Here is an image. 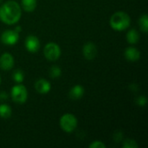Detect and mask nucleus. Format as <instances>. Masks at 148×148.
Here are the masks:
<instances>
[{"instance_id":"1","label":"nucleus","mask_w":148,"mask_h":148,"mask_svg":"<svg viewBox=\"0 0 148 148\" xmlns=\"http://www.w3.org/2000/svg\"><path fill=\"white\" fill-rule=\"evenodd\" d=\"M22 16V8L18 3L10 0L0 6V20L8 25L16 23Z\"/></svg>"},{"instance_id":"2","label":"nucleus","mask_w":148,"mask_h":148,"mask_svg":"<svg viewBox=\"0 0 148 148\" xmlns=\"http://www.w3.org/2000/svg\"><path fill=\"white\" fill-rule=\"evenodd\" d=\"M109 23L113 29L116 31H123L130 26L131 18L127 13L117 11L112 15Z\"/></svg>"},{"instance_id":"3","label":"nucleus","mask_w":148,"mask_h":148,"mask_svg":"<svg viewBox=\"0 0 148 148\" xmlns=\"http://www.w3.org/2000/svg\"><path fill=\"white\" fill-rule=\"evenodd\" d=\"M76 117L72 114H65L60 119V127L66 133H72L77 127Z\"/></svg>"},{"instance_id":"4","label":"nucleus","mask_w":148,"mask_h":148,"mask_svg":"<svg viewBox=\"0 0 148 148\" xmlns=\"http://www.w3.org/2000/svg\"><path fill=\"white\" fill-rule=\"evenodd\" d=\"M10 96L14 102L18 104H23L27 101L28 98L27 88L22 84H17L11 88Z\"/></svg>"},{"instance_id":"5","label":"nucleus","mask_w":148,"mask_h":148,"mask_svg":"<svg viewBox=\"0 0 148 148\" xmlns=\"http://www.w3.org/2000/svg\"><path fill=\"white\" fill-rule=\"evenodd\" d=\"M43 55L45 58L50 62H55L59 59L61 56V49L56 42H48L43 49Z\"/></svg>"},{"instance_id":"6","label":"nucleus","mask_w":148,"mask_h":148,"mask_svg":"<svg viewBox=\"0 0 148 148\" xmlns=\"http://www.w3.org/2000/svg\"><path fill=\"white\" fill-rule=\"evenodd\" d=\"M19 39V33L16 30L6 29L1 35V42L5 45H15Z\"/></svg>"},{"instance_id":"7","label":"nucleus","mask_w":148,"mask_h":148,"mask_svg":"<svg viewBox=\"0 0 148 148\" xmlns=\"http://www.w3.org/2000/svg\"><path fill=\"white\" fill-rule=\"evenodd\" d=\"M25 48L30 53H36L40 49V41L37 36L30 35L28 36L25 39Z\"/></svg>"},{"instance_id":"8","label":"nucleus","mask_w":148,"mask_h":148,"mask_svg":"<svg viewBox=\"0 0 148 148\" xmlns=\"http://www.w3.org/2000/svg\"><path fill=\"white\" fill-rule=\"evenodd\" d=\"M14 57L10 53H4L0 57V69L3 70H10L14 67Z\"/></svg>"},{"instance_id":"9","label":"nucleus","mask_w":148,"mask_h":148,"mask_svg":"<svg viewBox=\"0 0 148 148\" xmlns=\"http://www.w3.org/2000/svg\"><path fill=\"white\" fill-rule=\"evenodd\" d=\"M82 53L87 60H94L97 55V48L94 42H88L84 44Z\"/></svg>"},{"instance_id":"10","label":"nucleus","mask_w":148,"mask_h":148,"mask_svg":"<svg viewBox=\"0 0 148 148\" xmlns=\"http://www.w3.org/2000/svg\"><path fill=\"white\" fill-rule=\"evenodd\" d=\"M35 89L37 93L41 95H46L50 91L51 85L49 82H48L45 79L41 78L35 82Z\"/></svg>"},{"instance_id":"11","label":"nucleus","mask_w":148,"mask_h":148,"mask_svg":"<svg viewBox=\"0 0 148 148\" xmlns=\"http://www.w3.org/2000/svg\"><path fill=\"white\" fill-rule=\"evenodd\" d=\"M125 58L130 62H136L140 58V52L138 49L134 47H128L125 49L124 52Z\"/></svg>"},{"instance_id":"12","label":"nucleus","mask_w":148,"mask_h":148,"mask_svg":"<svg viewBox=\"0 0 148 148\" xmlns=\"http://www.w3.org/2000/svg\"><path fill=\"white\" fill-rule=\"evenodd\" d=\"M83 95H84V88L82 85H75L69 91V98L74 101H77L81 99L83 96Z\"/></svg>"},{"instance_id":"13","label":"nucleus","mask_w":148,"mask_h":148,"mask_svg":"<svg viewBox=\"0 0 148 148\" xmlns=\"http://www.w3.org/2000/svg\"><path fill=\"white\" fill-rule=\"evenodd\" d=\"M37 0H21V8L26 12H32L36 10Z\"/></svg>"},{"instance_id":"14","label":"nucleus","mask_w":148,"mask_h":148,"mask_svg":"<svg viewBox=\"0 0 148 148\" xmlns=\"http://www.w3.org/2000/svg\"><path fill=\"white\" fill-rule=\"evenodd\" d=\"M139 40H140V34L136 29H132L127 33V41L129 43L135 44L139 42Z\"/></svg>"},{"instance_id":"15","label":"nucleus","mask_w":148,"mask_h":148,"mask_svg":"<svg viewBox=\"0 0 148 148\" xmlns=\"http://www.w3.org/2000/svg\"><path fill=\"white\" fill-rule=\"evenodd\" d=\"M11 108L7 104L0 105V117L3 119H8L11 116Z\"/></svg>"},{"instance_id":"16","label":"nucleus","mask_w":148,"mask_h":148,"mask_svg":"<svg viewBox=\"0 0 148 148\" xmlns=\"http://www.w3.org/2000/svg\"><path fill=\"white\" fill-rule=\"evenodd\" d=\"M139 26L142 32L147 33L148 31V16L147 14H144L140 17Z\"/></svg>"},{"instance_id":"17","label":"nucleus","mask_w":148,"mask_h":148,"mask_svg":"<svg viewBox=\"0 0 148 148\" xmlns=\"http://www.w3.org/2000/svg\"><path fill=\"white\" fill-rule=\"evenodd\" d=\"M12 78L15 82L16 83H21L24 80V74L21 69H16L14 71L12 75Z\"/></svg>"},{"instance_id":"18","label":"nucleus","mask_w":148,"mask_h":148,"mask_svg":"<svg viewBox=\"0 0 148 148\" xmlns=\"http://www.w3.org/2000/svg\"><path fill=\"white\" fill-rule=\"evenodd\" d=\"M139 145L133 139H127L123 141L122 147L123 148H138Z\"/></svg>"},{"instance_id":"19","label":"nucleus","mask_w":148,"mask_h":148,"mask_svg":"<svg viewBox=\"0 0 148 148\" xmlns=\"http://www.w3.org/2000/svg\"><path fill=\"white\" fill-rule=\"evenodd\" d=\"M61 75H62V70L57 66H53L49 70V75H50V77H52L54 79L60 77Z\"/></svg>"},{"instance_id":"20","label":"nucleus","mask_w":148,"mask_h":148,"mask_svg":"<svg viewBox=\"0 0 148 148\" xmlns=\"http://www.w3.org/2000/svg\"><path fill=\"white\" fill-rule=\"evenodd\" d=\"M136 103L139 105V106H141V107H144L146 106V104L147 103V99L146 96H143V95H140L139 96L136 100H135Z\"/></svg>"},{"instance_id":"21","label":"nucleus","mask_w":148,"mask_h":148,"mask_svg":"<svg viewBox=\"0 0 148 148\" xmlns=\"http://www.w3.org/2000/svg\"><path fill=\"white\" fill-rule=\"evenodd\" d=\"M90 148H105L106 145L102 142V141H99V140H95L94 142H92L89 145Z\"/></svg>"},{"instance_id":"22","label":"nucleus","mask_w":148,"mask_h":148,"mask_svg":"<svg viewBox=\"0 0 148 148\" xmlns=\"http://www.w3.org/2000/svg\"><path fill=\"white\" fill-rule=\"evenodd\" d=\"M7 98H8V95H7V93L6 92H0V100H3V101H5V100H7Z\"/></svg>"},{"instance_id":"23","label":"nucleus","mask_w":148,"mask_h":148,"mask_svg":"<svg viewBox=\"0 0 148 148\" xmlns=\"http://www.w3.org/2000/svg\"><path fill=\"white\" fill-rule=\"evenodd\" d=\"M15 30H16L17 33H20L21 30H22V27H21V26H16V27L15 28Z\"/></svg>"},{"instance_id":"24","label":"nucleus","mask_w":148,"mask_h":148,"mask_svg":"<svg viewBox=\"0 0 148 148\" xmlns=\"http://www.w3.org/2000/svg\"><path fill=\"white\" fill-rule=\"evenodd\" d=\"M1 82H2V79H1V75H0V84H1Z\"/></svg>"},{"instance_id":"25","label":"nucleus","mask_w":148,"mask_h":148,"mask_svg":"<svg viewBox=\"0 0 148 148\" xmlns=\"http://www.w3.org/2000/svg\"><path fill=\"white\" fill-rule=\"evenodd\" d=\"M2 1H3V0H0V3H2Z\"/></svg>"}]
</instances>
